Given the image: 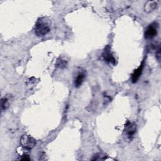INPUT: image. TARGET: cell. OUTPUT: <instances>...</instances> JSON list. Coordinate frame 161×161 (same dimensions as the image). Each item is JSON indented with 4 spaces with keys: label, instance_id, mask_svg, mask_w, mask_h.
Returning a JSON list of instances; mask_svg holds the SVG:
<instances>
[{
    "label": "cell",
    "instance_id": "7c38bea8",
    "mask_svg": "<svg viewBox=\"0 0 161 161\" xmlns=\"http://www.w3.org/2000/svg\"><path fill=\"white\" fill-rule=\"evenodd\" d=\"M19 159H20V160H30V158L29 155H27V154H24V155H23L22 156V157H20Z\"/></svg>",
    "mask_w": 161,
    "mask_h": 161
},
{
    "label": "cell",
    "instance_id": "277c9868",
    "mask_svg": "<svg viewBox=\"0 0 161 161\" xmlns=\"http://www.w3.org/2000/svg\"><path fill=\"white\" fill-rule=\"evenodd\" d=\"M158 25L157 23L150 24L146 30L145 38L146 39H152L155 37L157 34Z\"/></svg>",
    "mask_w": 161,
    "mask_h": 161
},
{
    "label": "cell",
    "instance_id": "6da1fadb",
    "mask_svg": "<svg viewBox=\"0 0 161 161\" xmlns=\"http://www.w3.org/2000/svg\"><path fill=\"white\" fill-rule=\"evenodd\" d=\"M50 31L49 26L43 22H39L35 27V34L38 37H43Z\"/></svg>",
    "mask_w": 161,
    "mask_h": 161
},
{
    "label": "cell",
    "instance_id": "30bf717a",
    "mask_svg": "<svg viewBox=\"0 0 161 161\" xmlns=\"http://www.w3.org/2000/svg\"><path fill=\"white\" fill-rule=\"evenodd\" d=\"M67 61H66L65 59H59L57 60V63H56V67L62 69L66 67L67 66Z\"/></svg>",
    "mask_w": 161,
    "mask_h": 161
},
{
    "label": "cell",
    "instance_id": "5b68a950",
    "mask_svg": "<svg viewBox=\"0 0 161 161\" xmlns=\"http://www.w3.org/2000/svg\"><path fill=\"white\" fill-rule=\"evenodd\" d=\"M144 61L142 62L141 65L134 71V73L132 75V83H135L137 82V81L138 80V79L140 78V77L142 73V71H143V69H144Z\"/></svg>",
    "mask_w": 161,
    "mask_h": 161
},
{
    "label": "cell",
    "instance_id": "3957f363",
    "mask_svg": "<svg viewBox=\"0 0 161 161\" xmlns=\"http://www.w3.org/2000/svg\"><path fill=\"white\" fill-rule=\"evenodd\" d=\"M137 131V125L131 122H128L125 128V134L127 138L129 140H132Z\"/></svg>",
    "mask_w": 161,
    "mask_h": 161
},
{
    "label": "cell",
    "instance_id": "9c48e42d",
    "mask_svg": "<svg viewBox=\"0 0 161 161\" xmlns=\"http://www.w3.org/2000/svg\"><path fill=\"white\" fill-rule=\"evenodd\" d=\"M84 78H85V74L84 73H79L78 75V76L75 80V82H74L75 87H80L81 86L83 82L84 81Z\"/></svg>",
    "mask_w": 161,
    "mask_h": 161
},
{
    "label": "cell",
    "instance_id": "8992f818",
    "mask_svg": "<svg viewBox=\"0 0 161 161\" xmlns=\"http://www.w3.org/2000/svg\"><path fill=\"white\" fill-rule=\"evenodd\" d=\"M158 5V2L157 1H149L147 2L144 6V10L146 12L150 13L153 11Z\"/></svg>",
    "mask_w": 161,
    "mask_h": 161
},
{
    "label": "cell",
    "instance_id": "ba28073f",
    "mask_svg": "<svg viewBox=\"0 0 161 161\" xmlns=\"http://www.w3.org/2000/svg\"><path fill=\"white\" fill-rule=\"evenodd\" d=\"M10 96H5L2 99L1 101V107L2 111L6 110L10 106Z\"/></svg>",
    "mask_w": 161,
    "mask_h": 161
},
{
    "label": "cell",
    "instance_id": "52a82bcc",
    "mask_svg": "<svg viewBox=\"0 0 161 161\" xmlns=\"http://www.w3.org/2000/svg\"><path fill=\"white\" fill-rule=\"evenodd\" d=\"M103 56V57H104V60L106 62H110V63H111L112 64H115V58L112 55V53H110V52L109 50H107V49H105Z\"/></svg>",
    "mask_w": 161,
    "mask_h": 161
},
{
    "label": "cell",
    "instance_id": "8fae6325",
    "mask_svg": "<svg viewBox=\"0 0 161 161\" xmlns=\"http://www.w3.org/2000/svg\"><path fill=\"white\" fill-rule=\"evenodd\" d=\"M106 155L103 153H98L95 155L91 159L92 160H105L106 159Z\"/></svg>",
    "mask_w": 161,
    "mask_h": 161
},
{
    "label": "cell",
    "instance_id": "7a4b0ae2",
    "mask_svg": "<svg viewBox=\"0 0 161 161\" xmlns=\"http://www.w3.org/2000/svg\"><path fill=\"white\" fill-rule=\"evenodd\" d=\"M20 144L23 148L27 150H30L36 145V141L30 135H24L20 139Z\"/></svg>",
    "mask_w": 161,
    "mask_h": 161
}]
</instances>
